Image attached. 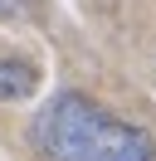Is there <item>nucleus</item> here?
Here are the masks:
<instances>
[{"label":"nucleus","instance_id":"nucleus-1","mask_svg":"<svg viewBox=\"0 0 156 161\" xmlns=\"http://www.w3.org/2000/svg\"><path fill=\"white\" fill-rule=\"evenodd\" d=\"M34 147L44 161H156L142 127L112 117L83 93H58L34 117Z\"/></svg>","mask_w":156,"mask_h":161},{"label":"nucleus","instance_id":"nucleus-2","mask_svg":"<svg viewBox=\"0 0 156 161\" xmlns=\"http://www.w3.org/2000/svg\"><path fill=\"white\" fill-rule=\"evenodd\" d=\"M34 88H39L34 64H25V59H0V103H25V98H34Z\"/></svg>","mask_w":156,"mask_h":161}]
</instances>
